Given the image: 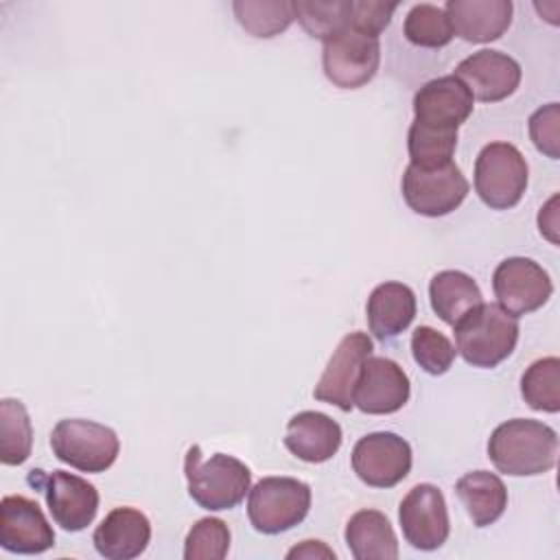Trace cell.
Segmentation results:
<instances>
[{
  "label": "cell",
  "instance_id": "obj_1",
  "mask_svg": "<svg viewBox=\"0 0 560 560\" xmlns=\"http://www.w3.org/2000/svg\"><path fill=\"white\" fill-rule=\"evenodd\" d=\"M488 457L503 475H542L556 466L558 433L549 424L529 418L501 422L488 440Z\"/></svg>",
  "mask_w": 560,
  "mask_h": 560
},
{
  "label": "cell",
  "instance_id": "obj_2",
  "mask_svg": "<svg viewBox=\"0 0 560 560\" xmlns=\"http://www.w3.org/2000/svg\"><path fill=\"white\" fill-rule=\"evenodd\" d=\"M455 350L472 368H497L518 341V317L503 311L497 302H481L455 326Z\"/></svg>",
  "mask_w": 560,
  "mask_h": 560
},
{
  "label": "cell",
  "instance_id": "obj_3",
  "mask_svg": "<svg viewBox=\"0 0 560 560\" xmlns=\"http://www.w3.org/2000/svg\"><path fill=\"white\" fill-rule=\"evenodd\" d=\"M184 475L190 499L208 512L232 510L249 494L252 470L241 459L225 453L203 459L197 444L186 451Z\"/></svg>",
  "mask_w": 560,
  "mask_h": 560
},
{
  "label": "cell",
  "instance_id": "obj_4",
  "mask_svg": "<svg viewBox=\"0 0 560 560\" xmlns=\"http://www.w3.org/2000/svg\"><path fill=\"white\" fill-rule=\"evenodd\" d=\"M311 510V486L293 477H262L249 488L247 516L256 532L273 536L300 525Z\"/></svg>",
  "mask_w": 560,
  "mask_h": 560
},
{
  "label": "cell",
  "instance_id": "obj_5",
  "mask_svg": "<svg viewBox=\"0 0 560 560\" xmlns=\"http://www.w3.org/2000/svg\"><path fill=\"white\" fill-rule=\"evenodd\" d=\"M52 455L81 472H105L120 453V440L114 429L85 420L63 418L50 433Z\"/></svg>",
  "mask_w": 560,
  "mask_h": 560
},
{
  "label": "cell",
  "instance_id": "obj_6",
  "mask_svg": "<svg viewBox=\"0 0 560 560\" xmlns=\"http://www.w3.org/2000/svg\"><path fill=\"white\" fill-rule=\"evenodd\" d=\"M527 162L510 142L486 144L475 160V192L492 210L514 208L527 188Z\"/></svg>",
  "mask_w": 560,
  "mask_h": 560
},
{
  "label": "cell",
  "instance_id": "obj_7",
  "mask_svg": "<svg viewBox=\"0 0 560 560\" xmlns=\"http://www.w3.org/2000/svg\"><path fill=\"white\" fill-rule=\"evenodd\" d=\"M402 199L422 217H444L459 208L466 199L470 184L455 162L438 168H418L409 164L400 182Z\"/></svg>",
  "mask_w": 560,
  "mask_h": 560
},
{
  "label": "cell",
  "instance_id": "obj_8",
  "mask_svg": "<svg viewBox=\"0 0 560 560\" xmlns=\"http://www.w3.org/2000/svg\"><path fill=\"white\" fill-rule=\"evenodd\" d=\"M28 483L44 492L52 521L66 532L85 529L98 512V490L79 475L33 468L28 472Z\"/></svg>",
  "mask_w": 560,
  "mask_h": 560
},
{
  "label": "cell",
  "instance_id": "obj_9",
  "mask_svg": "<svg viewBox=\"0 0 560 560\" xmlns=\"http://www.w3.org/2000/svg\"><path fill=\"white\" fill-rule=\"evenodd\" d=\"M381 63L378 37L346 28L324 42L322 66L326 79L341 90H357L370 83Z\"/></svg>",
  "mask_w": 560,
  "mask_h": 560
},
{
  "label": "cell",
  "instance_id": "obj_10",
  "mask_svg": "<svg viewBox=\"0 0 560 560\" xmlns=\"http://www.w3.org/2000/svg\"><path fill=\"white\" fill-rule=\"evenodd\" d=\"M350 462L365 486L394 488L411 470V446L398 433L376 431L357 440Z\"/></svg>",
  "mask_w": 560,
  "mask_h": 560
},
{
  "label": "cell",
  "instance_id": "obj_11",
  "mask_svg": "<svg viewBox=\"0 0 560 560\" xmlns=\"http://www.w3.org/2000/svg\"><path fill=\"white\" fill-rule=\"evenodd\" d=\"M497 304L514 317L538 311L553 293L549 273L532 258L512 256L497 265L492 273Z\"/></svg>",
  "mask_w": 560,
  "mask_h": 560
},
{
  "label": "cell",
  "instance_id": "obj_12",
  "mask_svg": "<svg viewBox=\"0 0 560 560\" xmlns=\"http://www.w3.org/2000/svg\"><path fill=\"white\" fill-rule=\"evenodd\" d=\"M398 521L405 540L420 551L440 549L451 532L444 494L433 483H418L402 497Z\"/></svg>",
  "mask_w": 560,
  "mask_h": 560
},
{
  "label": "cell",
  "instance_id": "obj_13",
  "mask_svg": "<svg viewBox=\"0 0 560 560\" xmlns=\"http://www.w3.org/2000/svg\"><path fill=\"white\" fill-rule=\"evenodd\" d=\"M411 385L405 370L387 357H368L361 365L352 402L370 416H387L402 409L409 400Z\"/></svg>",
  "mask_w": 560,
  "mask_h": 560
},
{
  "label": "cell",
  "instance_id": "obj_14",
  "mask_svg": "<svg viewBox=\"0 0 560 560\" xmlns=\"http://www.w3.org/2000/svg\"><path fill=\"white\" fill-rule=\"evenodd\" d=\"M55 545V532L42 508L22 494L0 501V547L9 553H44Z\"/></svg>",
  "mask_w": 560,
  "mask_h": 560
},
{
  "label": "cell",
  "instance_id": "obj_15",
  "mask_svg": "<svg viewBox=\"0 0 560 560\" xmlns=\"http://www.w3.org/2000/svg\"><path fill=\"white\" fill-rule=\"evenodd\" d=\"M372 354V339L368 332L354 330L348 332L335 348L332 357L328 359L313 396L319 402H328L339 407L341 411H350L354 407L352 392L361 372L363 361Z\"/></svg>",
  "mask_w": 560,
  "mask_h": 560
},
{
  "label": "cell",
  "instance_id": "obj_16",
  "mask_svg": "<svg viewBox=\"0 0 560 560\" xmlns=\"http://www.w3.org/2000/svg\"><path fill=\"white\" fill-rule=\"evenodd\" d=\"M455 77L468 88L472 98L481 103H499L516 92L523 70L514 57L501 50L481 48L457 63Z\"/></svg>",
  "mask_w": 560,
  "mask_h": 560
},
{
  "label": "cell",
  "instance_id": "obj_17",
  "mask_svg": "<svg viewBox=\"0 0 560 560\" xmlns=\"http://www.w3.org/2000/svg\"><path fill=\"white\" fill-rule=\"evenodd\" d=\"M472 94L455 74L438 77L427 81L413 94V122L442 131H457L472 114Z\"/></svg>",
  "mask_w": 560,
  "mask_h": 560
},
{
  "label": "cell",
  "instance_id": "obj_18",
  "mask_svg": "<svg viewBox=\"0 0 560 560\" xmlns=\"http://www.w3.org/2000/svg\"><path fill=\"white\" fill-rule=\"evenodd\" d=\"M512 11L510 0H448L444 4L453 35L472 44L499 39L512 24Z\"/></svg>",
  "mask_w": 560,
  "mask_h": 560
},
{
  "label": "cell",
  "instance_id": "obj_19",
  "mask_svg": "<svg viewBox=\"0 0 560 560\" xmlns=\"http://www.w3.org/2000/svg\"><path fill=\"white\" fill-rule=\"evenodd\" d=\"M151 523L136 508H114L92 534L94 549L107 560H131L144 553Z\"/></svg>",
  "mask_w": 560,
  "mask_h": 560
},
{
  "label": "cell",
  "instance_id": "obj_20",
  "mask_svg": "<svg viewBox=\"0 0 560 560\" xmlns=\"http://www.w3.org/2000/svg\"><path fill=\"white\" fill-rule=\"evenodd\" d=\"M341 440L339 422L322 411H300L287 422V451L308 464L328 462L339 451Z\"/></svg>",
  "mask_w": 560,
  "mask_h": 560
},
{
  "label": "cell",
  "instance_id": "obj_21",
  "mask_svg": "<svg viewBox=\"0 0 560 560\" xmlns=\"http://www.w3.org/2000/svg\"><path fill=\"white\" fill-rule=\"evenodd\" d=\"M370 332L378 341L398 337L416 317V293L396 280L381 282L368 298L365 304Z\"/></svg>",
  "mask_w": 560,
  "mask_h": 560
},
{
  "label": "cell",
  "instance_id": "obj_22",
  "mask_svg": "<svg viewBox=\"0 0 560 560\" xmlns=\"http://www.w3.org/2000/svg\"><path fill=\"white\" fill-rule=\"evenodd\" d=\"M346 545L354 560H396L398 538L389 518L378 510H359L346 525Z\"/></svg>",
  "mask_w": 560,
  "mask_h": 560
},
{
  "label": "cell",
  "instance_id": "obj_23",
  "mask_svg": "<svg viewBox=\"0 0 560 560\" xmlns=\"http://www.w3.org/2000/svg\"><path fill=\"white\" fill-rule=\"evenodd\" d=\"M455 492L475 527L492 525L508 508V488L501 477L490 470L466 472L457 479Z\"/></svg>",
  "mask_w": 560,
  "mask_h": 560
},
{
  "label": "cell",
  "instance_id": "obj_24",
  "mask_svg": "<svg viewBox=\"0 0 560 560\" xmlns=\"http://www.w3.org/2000/svg\"><path fill=\"white\" fill-rule=\"evenodd\" d=\"M429 300L433 313L448 326H455L466 313L483 302L479 284L464 271L444 269L429 282Z\"/></svg>",
  "mask_w": 560,
  "mask_h": 560
},
{
  "label": "cell",
  "instance_id": "obj_25",
  "mask_svg": "<svg viewBox=\"0 0 560 560\" xmlns=\"http://www.w3.org/2000/svg\"><path fill=\"white\" fill-rule=\"evenodd\" d=\"M33 427L24 402L15 398L0 400V462L20 466L31 457Z\"/></svg>",
  "mask_w": 560,
  "mask_h": 560
},
{
  "label": "cell",
  "instance_id": "obj_26",
  "mask_svg": "<svg viewBox=\"0 0 560 560\" xmlns=\"http://www.w3.org/2000/svg\"><path fill=\"white\" fill-rule=\"evenodd\" d=\"M236 22L254 37H276L295 20L293 2L287 0H236L232 2Z\"/></svg>",
  "mask_w": 560,
  "mask_h": 560
},
{
  "label": "cell",
  "instance_id": "obj_27",
  "mask_svg": "<svg viewBox=\"0 0 560 560\" xmlns=\"http://www.w3.org/2000/svg\"><path fill=\"white\" fill-rule=\"evenodd\" d=\"M523 400L545 413L560 411V359L542 357L534 361L521 376Z\"/></svg>",
  "mask_w": 560,
  "mask_h": 560
},
{
  "label": "cell",
  "instance_id": "obj_28",
  "mask_svg": "<svg viewBox=\"0 0 560 560\" xmlns=\"http://www.w3.org/2000/svg\"><path fill=\"white\" fill-rule=\"evenodd\" d=\"M293 9L302 28L322 42L350 26V0H300Z\"/></svg>",
  "mask_w": 560,
  "mask_h": 560
},
{
  "label": "cell",
  "instance_id": "obj_29",
  "mask_svg": "<svg viewBox=\"0 0 560 560\" xmlns=\"http://www.w3.org/2000/svg\"><path fill=\"white\" fill-rule=\"evenodd\" d=\"M457 147V131H442L433 127H424L411 122L407 133V151L409 164L418 168H438L453 162V153Z\"/></svg>",
  "mask_w": 560,
  "mask_h": 560
},
{
  "label": "cell",
  "instance_id": "obj_30",
  "mask_svg": "<svg viewBox=\"0 0 560 560\" xmlns=\"http://www.w3.org/2000/svg\"><path fill=\"white\" fill-rule=\"evenodd\" d=\"M402 33L409 44L420 48H442L453 39V28L444 9L429 2H420L409 9Z\"/></svg>",
  "mask_w": 560,
  "mask_h": 560
},
{
  "label": "cell",
  "instance_id": "obj_31",
  "mask_svg": "<svg viewBox=\"0 0 560 560\" xmlns=\"http://www.w3.org/2000/svg\"><path fill=\"white\" fill-rule=\"evenodd\" d=\"M411 354L413 361L433 376L446 374L455 361V346L446 335L431 326H418L411 332Z\"/></svg>",
  "mask_w": 560,
  "mask_h": 560
},
{
  "label": "cell",
  "instance_id": "obj_32",
  "mask_svg": "<svg viewBox=\"0 0 560 560\" xmlns=\"http://www.w3.org/2000/svg\"><path fill=\"white\" fill-rule=\"evenodd\" d=\"M230 549V529L221 518H199L186 534V560H223Z\"/></svg>",
  "mask_w": 560,
  "mask_h": 560
},
{
  "label": "cell",
  "instance_id": "obj_33",
  "mask_svg": "<svg viewBox=\"0 0 560 560\" xmlns=\"http://www.w3.org/2000/svg\"><path fill=\"white\" fill-rule=\"evenodd\" d=\"M529 138L534 147L551 160L560 158V105L549 103L529 116Z\"/></svg>",
  "mask_w": 560,
  "mask_h": 560
},
{
  "label": "cell",
  "instance_id": "obj_34",
  "mask_svg": "<svg viewBox=\"0 0 560 560\" xmlns=\"http://www.w3.org/2000/svg\"><path fill=\"white\" fill-rule=\"evenodd\" d=\"M398 2L383 0H350V28H357L365 35L378 37L392 22V13Z\"/></svg>",
  "mask_w": 560,
  "mask_h": 560
},
{
  "label": "cell",
  "instance_id": "obj_35",
  "mask_svg": "<svg viewBox=\"0 0 560 560\" xmlns=\"http://www.w3.org/2000/svg\"><path fill=\"white\" fill-rule=\"evenodd\" d=\"M538 230L545 238L558 245V195H553L538 212Z\"/></svg>",
  "mask_w": 560,
  "mask_h": 560
},
{
  "label": "cell",
  "instance_id": "obj_36",
  "mask_svg": "<svg viewBox=\"0 0 560 560\" xmlns=\"http://www.w3.org/2000/svg\"><path fill=\"white\" fill-rule=\"evenodd\" d=\"M287 558H330L335 560V551L328 549L322 540H304L302 545L289 549Z\"/></svg>",
  "mask_w": 560,
  "mask_h": 560
}]
</instances>
